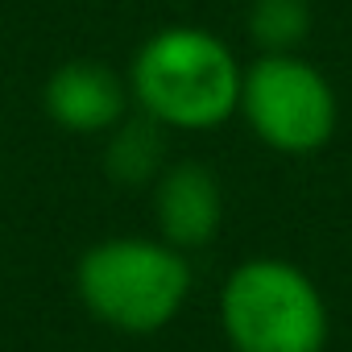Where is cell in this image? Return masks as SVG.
<instances>
[{"label":"cell","instance_id":"cell-8","mask_svg":"<svg viewBox=\"0 0 352 352\" xmlns=\"http://www.w3.org/2000/svg\"><path fill=\"white\" fill-rule=\"evenodd\" d=\"M311 34L307 0H253L249 5V38L261 54L298 50Z\"/></svg>","mask_w":352,"mask_h":352},{"label":"cell","instance_id":"cell-3","mask_svg":"<svg viewBox=\"0 0 352 352\" xmlns=\"http://www.w3.org/2000/svg\"><path fill=\"white\" fill-rule=\"evenodd\" d=\"M220 327L236 352H323L331 323L319 286L294 261L249 257L220 290Z\"/></svg>","mask_w":352,"mask_h":352},{"label":"cell","instance_id":"cell-6","mask_svg":"<svg viewBox=\"0 0 352 352\" xmlns=\"http://www.w3.org/2000/svg\"><path fill=\"white\" fill-rule=\"evenodd\" d=\"M129 79H120L112 67L91 63V58H75L50 71L46 87H42V108L46 116L67 129V133H108L112 124H120L129 116Z\"/></svg>","mask_w":352,"mask_h":352},{"label":"cell","instance_id":"cell-5","mask_svg":"<svg viewBox=\"0 0 352 352\" xmlns=\"http://www.w3.org/2000/svg\"><path fill=\"white\" fill-rule=\"evenodd\" d=\"M153 224L174 249H204L224 224V191L204 162H174L153 183Z\"/></svg>","mask_w":352,"mask_h":352},{"label":"cell","instance_id":"cell-1","mask_svg":"<svg viewBox=\"0 0 352 352\" xmlns=\"http://www.w3.org/2000/svg\"><path fill=\"white\" fill-rule=\"evenodd\" d=\"M245 67L224 38L199 25H166L149 34L129 63L137 112L170 133H208L236 116Z\"/></svg>","mask_w":352,"mask_h":352},{"label":"cell","instance_id":"cell-9","mask_svg":"<svg viewBox=\"0 0 352 352\" xmlns=\"http://www.w3.org/2000/svg\"><path fill=\"white\" fill-rule=\"evenodd\" d=\"M232 352H236V348H232Z\"/></svg>","mask_w":352,"mask_h":352},{"label":"cell","instance_id":"cell-2","mask_svg":"<svg viewBox=\"0 0 352 352\" xmlns=\"http://www.w3.org/2000/svg\"><path fill=\"white\" fill-rule=\"evenodd\" d=\"M79 298L91 319L124 336H153L183 311L191 265L162 236H108L79 257Z\"/></svg>","mask_w":352,"mask_h":352},{"label":"cell","instance_id":"cell-4","mask_svg":"<svg viewBox=\"0 0 352 352\" xmlns=\"http://www.w3.org/2000/svg\"><path fill=\"white\" fill-rule=\"evenodd\" d=\"M236 112L261 145L290 157L319 153L340 120V104L327 75L294 50L257 54L245 67Z\"/></svg>","mask_w":352,"mask_h":352},{"label":"cell","instance_id":"cell-7","mask_svg":"<svg viewBox=\"0 0 352 352\" xmlns=\"http://www.w3.org/2000/svg\"><path fill=\"white\" fill-rule=\"evenodd\" d=\"M108 149H104V170L108 179L120 187H145L157 183V174L166 170V124H157L153 116L137 112L124 116L120 124L108 129Z\"/></svg>","mask_w":352,"mask_h":352}]
</instances>
